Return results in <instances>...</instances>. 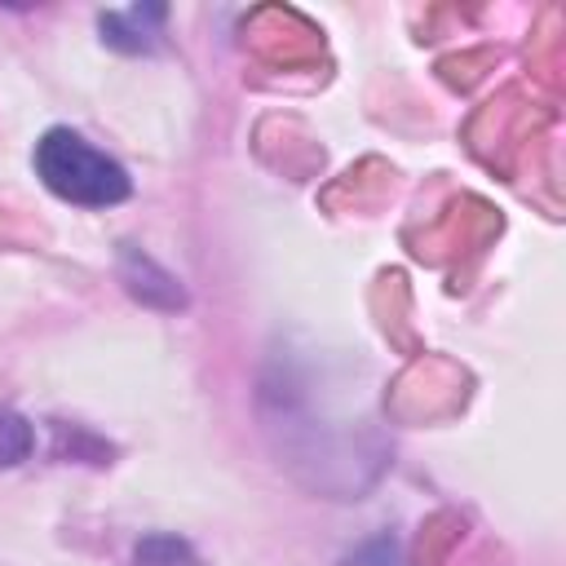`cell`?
Masks as SVG:
<instances>
[{"mask_svg": "<svg viewBox=\"0 0 566 566\" xmlns=\"http://www.w3.org/2000/svg\"><path fill=\"white\" fill-rule=\"evenodd\" d=\"M35 177L75 208H115L133 195L124 164L97 150L75 128H49L35 142Z\"/></svg>", "mask_w": 566, "mask_h": 566, "instance_id": "obj_1", "label": "cell"}, {"mask_svg": "<svg viewBox=\"0 0 566 566\" xmlns=\"http://www.w3.org/2000/svg\"><path fill=\"white\" fill-rule=\"evenodd\" d=\"M164 18H168L164 4H133V9L102 13V40L115 49H150Z\"/></svg>", "mask_w": 566, "mask_h": 566, "instance_id": "obj_2", "label": "cell"}, {"mask_svg": "<svg viewBox=\"0 0 566 566\" xmlns=\"http://www.w3.org/2000/svg\"><path fill=\"white\" fill-rule=\"evenodd\" d=\"M119 270H124V283H128V292H133L137 301H146V305H159L155 287H164L168 296L186 301V292L177 287V279H172L168 270H159V265H155L146 252H137V248H124V252H119Z\"/></svg>", "mask_w": 566, "mask_h": 566, "instance_id": "obj_3", "label": "cell"}, {"mask_svg": "<svg viewBox=\"0 0 566 566\" xmlns=\"http://www.w3.org/2000/svg\"><path fill=\"white\" fill-rule=\"evenodd\" d=\"M133 566H203L195 548L177 535H146L133 553Z\"/></svg>", "mask_w": 566, "mask_h": 566, "instance_id": "obj_4", "label": "cell"}, {"mask_svg": "<svg viewBox=\"0 0 566 566\" xmlns=\"http://www.w3.org/2000/svg\"><path fill=\"white\" fill-rule=\"evenodd\" d=\"M31 447H35V433H31V424H27L22 416H9V411H0V469H9V464H22V460L31 455Z\"/></svg>", "mask_w": 566, "mask_h": 566, "instance_id": "obj_5", "label": "cell"}]
</instances>
